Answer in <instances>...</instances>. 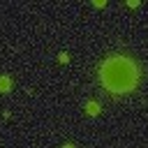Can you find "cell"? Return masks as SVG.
<instances>
[{"mask_svg":"<svg viewBox=\"0 0 148 148\" xmlns=\"http://www.w3.org/2000/svg\"><path fill=\"white\" fill-rule=\"evenodd\" d=\"M99 81L113 95L132 92L139 83V67L127 56H111L99 67Z\"/></svg>","mask_w":148,"mask_h":148,"instance_id":"obj_1","label":"cell"},{"mask_svg":"<svg viewBox=\"0 0 148 148\" xmlns=\"http://www.w3.org/2000/svg\"><path fill=\"white\" fill-rule=\"evenodd\" d=\"M86 113H88V116H97V113H99V104H97V102H88V104H86Z\"/></svg>","mask_w":148,"mask_h":148,"instance_id":"obj_2","label":"cell"},{"mask_svg":"<svg viewBox=\"0 0 148 148\" xmlns=\"http://www.w3.org/2000/svg\"><path fill=\"white\" fill-rule=\"evenodd\" d=\"M9 88H12L9 76H0V92H9Z\"/></svg>","mask_w":148,"mask_h":148,"instance_id":"obj_3","label":"cell"},{"mask_svg":"<svg viewBox=\"0 0 148 148\" xmlns=\"http://www.w3.org/2000/svg\"><path fill=\"white\" fill-rule=\"evenodd\" d=\"M62 148H74V146H72V143H65V146H62Z\"/></svg>","mask_w":148,"mask_h":148,"instance_id":"obj_4","label":"cell"}]
</instances>
